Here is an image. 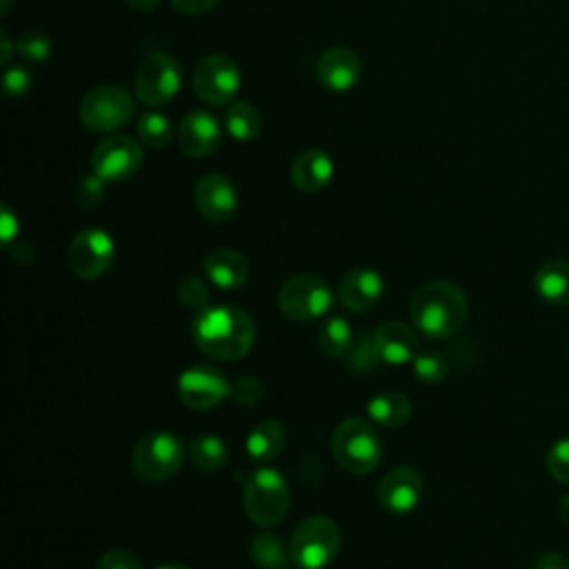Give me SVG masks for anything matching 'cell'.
I'll list each match as a JSON object with an SVG mask.
<instances>
[{"mask_svg":"<svg viewBox=\"0 0 569 569\" xmlns=\"http://www.w3.org/2000/svg\"><path fill=\"white\" fill-rule=\"evenodd\" d=\"M191 333L202 353L213 360H238L249 353L256 325L253 318L236 305H209L196 311Z\"/></svg>","mask_w":569,"mask_h":569,"instance_id":"1","label":"cell"},{"mask_svg":"<svg viewBox=\"0 0 569 569\" xmlns=\"http://www.w3.org/2000/svg\"><path fill=\"white\" fill-rule=\"evenodd\" d=\"M413 327L431 338L442 340L458 333L467 320L469 302L465 291L447 280H433L422 284L409 305Z\"/></svg>","mask_w":569,"mask_h":569,"instance_id":"2","label":"cell"},{"mask_svg":"<svg viewBox=\"0 0 569 569\" xmlns=\"http://www.w3.org/2000/svg\"><path fill=\"white\" fill-rule=\"evenodd\" d=\"M291 493L284 476L273 467H258L242 480V507L258 527L278 525L289 511Z\"/></svg>","mask_w":569,"mask_h":569,"instance_id":"3","label":"cell"},{"mask_svg":"<svg viewBox=\"0 0 569 569\" xmlns=\"http://www.w3.org/2000/svg\"><path fill=\"white\" fill-rule=\"evenodd\" d=\"M336 462L356 476H365L380 465L382 445L376 429L362 418H345L331 438Z\"/></svg>","mask_w":569,"mask_h":569,"instance_id":"4","label":"cell"},{"mask_svg":"<svg viewBox=\"0 0 569 569\" xmlns=\"http://www.w3.org/2000/svg\"><path fill=\"white\" fill-rule=\"evenodd\" d=\"M340 540V529L329 516H309L291 536V565L298 569H325L338 556Z\"/></svg>","mask_w":569,"mask_h":569,"instance_id":"5","label":"cell"},{"mask_svg":"<svg viewBox=\"0 0 569 569\" xmlns=\"http://www.w3.org/2000/svg\"><path fill=\"white\" fill-rule=\"evenodd\" d=\"M136 113L133 96L118 84L93 87L80 102V122L96 133L122 129Z\"/></svg>","mask_w":569,"mask_h":569,"instance_id":"6","label":"cell"},{"mask_svg":"<svg viewBox=\"0 0 569 569\" xmlns=\"http://www.w3.org/2000/svg\"><path fill=\"white\" fill-rule=\"evenodd\" d=\"M182 458V445L171 431H151L136 442L131 467L147 482H164L180 471Z\"/></svg>","mask_w":569,"mask_h":569,"instance_id":"7","label":"cell"},{"mask_svg":"<svg viewBox=\"0 0 569 569\" xmlns=\"http://www.w3.org/2000/svg\"><path fill=\"white\" fill-rule=\"evenodd\" d=\"M333 293L329 284L313 273H296L287 278L278 291V307L282 316L296 322H311L331 309Z\"/></svg>","mask_w":569,"mask_h":569,"instance_id":"8","label":"cell"},{"mask_svg":"<svg viewBox=\"0 0 569 569\" xmlns=\"http://www.w3.org/2000/svg\"><path fill=\"white\" fill-rule=\"evenodd\" d=\"M242 84L236 60L227 53H207L193 71V91L209 107L231 104Z\"/></svg>","mask_w":569,"mask_h":569,"instance_id":"9","label":"cell"},{"mask_svg":"<svg viewBox=\"0 0 569 569\" xmlns=\"http://www.w3.org/2000/svg\"><path fill=\"white\" fill-rule=\"evenodd\" d=\"M182 69L169 53H149L136 71V98L147 107H162L180 91Z\"/></svg>","mask_w":569,"mask_h":569,"instance_id":"10","label":"cell"},{"mask_svg":"<svg viewBox=\"0 0 569 569\" xmlns=\"http://www.w3.org/2000/svg\"><path fill=\"white\" fill-rule=\"evenodd\" d=\"M144 153L140 140L127 133H113L100 140L91 153V169L104 182H122L142 167Z\"/></svg>","mask_w":569,"mask_h":569,"instance_id":"11","label":"cell"},{"mask_svg":"<svg viewBox=\"0 0 569 569\" xmlns=\"http://www.w3.org/2000/svg\"><path fill=\"white\" fill-rule=\"evenodd\" d=\"M116 258V242L109 231L89 227L73 236L67 249V262L71 271L82 280L100 278Z\"/></svg>","mask_w":569,"mask_h":569,"instance_id":"12","label":"cell"},{"mask_svg":"<svg viewBox=\"0 0 569 569\" xmlns=\"http://www.w3.org/2000/svg\"><path fill=\"white\" fill-rule=\"evenodd\" d=\"M231 391L227 378L209 367V365H193L184 369L178 378V396L182 405L196 411H207L218 407Z\"/></svg>","mask_w":569,"mask_h":569,"instance_id":"13","label":"cell"},{"mask_svg":"<svg viewBox=\"0 0 569 569\" xmlns=\"http://www.w3.org/2000/svg\"><path fill=\"white\" fill-rule=\"evenodd\" d=\"M193 204L209 222H227L238 209V193L227 176L204 173L193 184Z\"/></svg>","mask_w":569,"mask_h":569,"instance_id":"14","label":"cell"},{"mask_svg":"<svg viewBox=\"0 0 569 569\" xmlns=\"http://www.w3.org/2000/svg\"><path fill=\"white\" fill-rule=\"evenodd\" d=\"M222 140V124L207 109L189 111L178 124V147L187 158L211 156Z\"/></svg>","mask_w":569,"mask_h":569,"instance_id":"15","label":"cell"},{"mask_svg":"<svg viewBox=\"0 0 569 569\" xmlns=\"http://www.w3.org/2000/svg\"><path fill=\"white\" fill-rule=\"evenodd\" d=\"M378 500L391 513H409L422 500V478L409 465L393 467L378 485Z\"/></svg>","mask_w":569,"mask_h":569,"instance_id":"16","label":"cell"},{"mask_svg":"<svg viewBox=\"0 0 569 569\" xmlns=\"http://www.w3.org/2000/svg\"><path fill=\"white\" fill-rule=\"evenodd\" d=\"M371 336H373L378 358L385 365L400 367V365L413 362L416 356L420 353V340L416 331L400 320L382 322Z\"/></svg>","mask_w":569,"mask_h":569,"instance_id":"17","label":"cell"},{"mask_svg":"<svg viewBox=\"0 0 569 569\" xmlns=\"http://www.w3.org/2000/svg\"><path fill=\"white\" fill-rule=\"evenodd\" d=\"M316 78L325 89L345 93L360 80V60L347 47H331L320 53L316 62Z\"/></svg>","mask_w":569,"mask_h":569,"instance_id":"18","label":"cell"},{"mask_svg":"<svg viewBox=\"0 0 569 569\" xmlns=\"http://www.w3.org/2000/svg\"><path fill=\"white\" fill-rule=\"evenodd\" d=\"M385 293V280L376 269L356 267L347 271L338 282V300L349 311H367Z\"/></svg>","mask_w":569,"mask_h":569,"instance_id":"19","label":"cell"},{"mask_svg":"<svg viewBox=\"0 0 569 569\" xmlns=\"http://www.w3.org/2000/svg\"><path fill=\"white\" fill-rule=\"evenodd\" d=\"M333 160L329 158L327 151L322 149H305L302 153H298L291 162L289 169V178L293 182V187L302 193H318L322 191L331 178H333Z\"/></svg>","mask_w":569,"mask_h":569,"instance_id":"20","label":"cell"},{"mask_svg":"<svg viewBox=\"0 0 569 569\" xmlns=\"http://www.w3.org/2000/svg\"><path fill=\"white\" fill-rule=\"evenodd\" d=\"M202 269H204L207 278L218 289H238L249 278V262H247V258L240 251L227 249V247L211 251L204 258Z\"/></svg>","mask_w":569,"mask_h":569,"instance_id":"21","label":"cell"},{"mask_svg":"<svg viewBox=\"0 0 569 569\" xmlns=\"http://www.w3.org/2000/svg\"><path fill=\"white\" fill-rule=\"evenodd\" d=\"M533 289L545 302L553 307H567L569 305V260L553 258L542 262L533 273Z\"/></svg>","mask_w":569,"mask_h":569,"instance_id":"22","label":"cell"},{"mask_svg":"<svg viewBox=\"0 0 569 569\" xmlns=\"http://www.w3.org/2000/svg\"><path fill=\"white\" fill-rule=\"evenodd\" d=\"M284 440H287V431L278 420H271V418L262 420L247 433V440H244L247 456L260 465L269 462L280 456Z\"/></svg>","mask_w":569,"mask_h":569,"instance_id":"23","label":"cell"},{"mask_svg":"<svg viewBox=\"0 0 569 569\" xmlns=\"http://www.w3.org/2000/svg\"><path fill=\"white\" fill-rule=\"evenodd\" d=\"M369 418L387 429H398L411 418V400L400 391H382L367 405Z\"/></svg>","mask_w":569,"mask_h":569,"instance_id":"24","label":"cell"},{"mask_svg":"<svg viewBox=\"0 0 569 569\" xmlns=\"http://www.w3.org/2000/svg\"><path fill=\"white\" fill-rule=\"evenodd\" d=\"M224 129L236 142H251L262 129V116L251 102H231L224 109Z\"/></svg>","mask_w":569,"mask_h":569,"instance_id":"25","label":"cell"},{"mask_svg":"<svg viewBox=\"0 0 569 569\" xmlns=\"http://www.w3.org/2000/svg\"><path fill=\"white\" fill-rule=\"evenodd\" d=\"M249 553L253 562L262 569H284L287 565H291V549L278 533L271 531L253 536L249 542Z\"/></svg>","mask_w":569,"mask_h":569,"instance_id":"26","label":"cell"},{"mask_svg":"<svg viewBox=\"0 0 569 569\" xmlns=\"http://www.w3.org/2000/svg\"><path fill=\"white\" fill-rule=\"evenodd\" d=\"M189 458L200 471L216 473L227 462V445L216 433H200L189 445Z\"/></svg>","mask_w":569,"mask_h":569,"instance_id":"27","label":"cell"},{"mask_svg":"<svg viewBox=\"0 0 569 569\" xmlns=\"http://www.w3.org/2000/svg\"><path fill=\"white\" fill-rule=\"evenodd\" d=\"M353 340L351 325L340 316H331L318 331V347L327 356H347Z\"/></svg>","mask_w":569,"mask_h":569,"instance_id":"28","label":"cell"},{"mask_svg":"<svg viewBox=\"0 0 569 569\" xmlns=\"http://www.w3.org/2000/svg\"><path fill=\"white\" fill-rule=\"evenodd\" d=\"M136 133H138V140L144 144V147H151V149H160V147H167L173 138V124L171 120L160 113V111H147L138 118L136 122Z\"/></svg>","mask_w":569,"mask_h":569,"instance_id":"29","label":"cell"},{"mask_svg":"<svg viewBox=\"0 0 569 569\" xmlns=\"http://www.w3.org/2000/svg\"><path fill=\"white\" fill-rule=\"evenodd\" d=\"M413 373L422 385H438L447 378V360L438 351H420L413 360Z\"/></svg>","mask_w":569,"mask_h":569,"instance_id":"30","label":"cell"},{"mask_svg":"<svg viewBox=\"0 0 569 569\" xmlns=\"http://www.w3.org/2000/svg\"><path fill=\"white\" fill-rule=\"evenodd\" d=\"M16 53L29 62H44L51 53V40L42 31H27L18 38Z\"/></svg>","mask_w":569,"mask_h":569,"instance_id":"31","label":"cell"},{"mask_svg":"<svg viewBox=\"0 0 569 569\" xmlns=\"http://www.w3.org/2000/svg\"><path fill=\"white\" fill-rule=\"evenodd\" d=\"M545 465L556 482L569 485V438H560L549 447Z\"/></svg>","mask_w":569,"mask_h":569,"instance_id":"32","label":"cell"},{"mask_svg":"<svg viewBox=\"0 0 569 569\" xmlns=\"http://www.w3.org/2000/svg\"><path fill=\"white\" fill-rule=\"evenodd\" d=\"M347 358H349L351 369H356V371H369L371 367H376L380 362V358H378V351L373 345V336L371 333L358 336L353 340V347L349 349Z\"/></svg>","mask_w":569,"mask_h":569,"instance_id":"33","label":"cell"},{"mask_svg":"<svg viewBox=\"0 0 569 569\" xmlns=\"http://www.w3.org/2000/svg\"><path fill=\"white\" fill-rule=\"evenodd\" d=\"M178 298L191 311H200L209 307V289L200 278H193V276H187L178 282Z\"/></svg>","mask_w":569,"mask_h":569,"instance_id":"34","label":"cell"},{"mask_svg":"<svg viewBox=\"0 0 569 569\" xmlns=\"http://www.w3.org/2000/svg\"><path fill=\"white\" fill-rule=\"evenodd\" d=\"M264 393V387L258 378L253 376H238L233 382H231V391L229 396L238 402V405H258L260 398Z\"/></svg>","mask_w":569,"mask_h":569,"instance_id":"35","label":"cell"},{"mask_svg":"<svg viewBox=\"0 0 569 569\" xmlns=\"http://www.w3.org/2000/svg\"><path fill=\"white\" fill-rule=\"evenodd\" d=\"M33 82V76L24 67H7L2 73V89L9 98L24 96Z\"/></svg>","mask_w":569,"mask_h":569,"instance_id":"36","label":"cell"},{"mask_svg":"<svg viewBox=\"0 0 569 569\" xmlns=\"http://www.w3.org/2000/svg\"><path fill=\"white\" fill-rule=\"evenodd\" d=\"M98 569H142V565L127 549H109L107 553H102Z\"/></svg>","mask_w":569,"mask_h":569,"instance_id":"37","label":"cell"},{"mask_svg":"<svg viewBox=\"0 0 569 569\" xmlns=\"http://www.w3.org/2000/svg\"><path fill=\"white\" fill-rule=\"evenodd\" d=\"M107 182L102 180V178H98L96 173H91V176H84L82 180H80V189H78V193H80V198L84 200V202H96L100 196H102V187H104Z\"/></svg>","mask_w":569,"mask_h":569,"instance_id":"38","label":"cell"},{"mask_svg":"<svg viewBox=\"0 0 569 569\" xmlns=\"http://www.w3.org/2000/svg\"><path fill=\"white\" fill-rule=\"evenodd\" d=\"M171 7L184 16H200L207 13L218 4V0H169Z\"/></svg>","mask_w":569,"mask_h":569,"instance_id":"39","label":"cell"},{"mask_svg":"<svg viewBox=\"0 0 569 569\" xmlns=\"http://www.w3.org/2000/svg\"><path fill=\"white\" fill-rule=\"evenodd\" d=\"M531 569H569V558L560 551H547L533 560Z\"/></svg>","mask_w":569,"mask_h":569,"instance_id":"40","label":"cell"},{"mask_svg":"<svg viewBox=\"0 0 569 569\" xmlns=\"http://www.w3.org/2000/svg\"><path fill=\"white\" fill-rule=\"evenodd\" d=\"M18 233V218L13 216V211L2 204V213H0V236H2V244L9 247L13 236Z\"/></svg>","mask_w":569,"mask_h":569,"instance_id":"41","label":"cell"},{"mask_svg":"<svg viewBox=\"0 0 569 569\" xmlns=\"http://www.w3.org/2000/svg\"><path fill=\"white\" fill-rule=\"evenodd\" d=\"M0 42H2V56H0V64L7 69V67H9V60H11V51H13V47H11L9 33H7L4 29L0 31Z\"/></svg>","mask_w":569,"mask_h":569,"instance_id":"42","label":"cell"},{"mask_svg":"<svg viewBox=\"0 0 569 569\" xmlns=\"http://www.w3.org/2000/svg\"><path fill=\"white\" fill-rule=\"evenodd\" d=\"M124 4L133 11H151L153 7L160 4V0H124Z\"/></svg>","mask_w":569,"mask_h":569,"instance_id":"43","label":"cell"},{"mask_svg":"<svg viewBox=\"0 0 569 569\" xmlns=\"http://www.w3.org/2000/svg\"><path fill=\"white\" fill-rule=\"evenodd\" d=\"M558 516H560V520L565 522V525H569V491L560 498V502H558Z\"/></svg>","mask_w":569,"mask_h":569,"instance_id":"44","label":"cell"},{"mask_svg":"<svg viewBox=\"0 0 569 569\" xmlns=\"http://www.w3.org/2000/svg\"><path fill=\"white\" fill-rule=\"evenodd\" d=\"M156 569H189V567L178 565V562H167V565H160V567H156Z\"/></svg>","mask_w":569,"mask_h":569,"instance_id":"45","label":"cell"},{"mask_svg":"<svg viewBox=\"0 0 569 569\" xmlns=\"http://www.w3.org/2000/svg\"><path fill=\"white\" fill-rule=\"evenodd\" d=\"M9 2H11V0H2V9H0L2 13H7V11H9Z\"/></svg>","mask_w":569,"mask_h":569,"instance_id":"46","label":"cell"}]
</instances>
